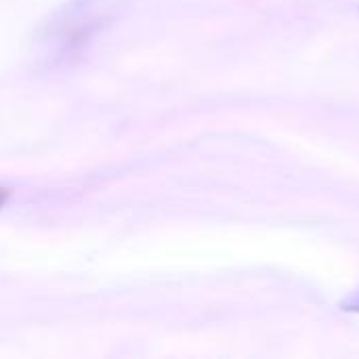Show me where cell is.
<instances>
[{
    "label": "cell",
    "instance_id": "obj_1",
    "mask_svg": "<svg viewBox=\"0 0 359 359\" xmlns=\"http://www.w3.org/2000/svg\"><path fill=\"white\" fill-rule=\"evenodd\" d=\"M109 0H74L65 4L44 27L40 44L48 61H65L84 50L93 36L107 23Z\"/></svg>",
    "mask_w": 359,
    "mask_h": 359
},
{
    "label": "cell",
    "instance_id": "obj_2",
    "mask_svg": "<svg viewBox=\"0 0 359 359\" xmlns=\"http://www.w3.org/2000/svg\"><path fill=\"white\" fill-rule=\"evenodd\" d=\"M347 307H349L351 311H359V297H358V299H353V301H351V303H349Z\"/></svg>",
    "mask_w": 359,
    "mask_h": 359
},
{
    "label": "cell",
    "instance_id": "obj_3",
    "mask_svg": "<svg viewBox=\"0 0 359 359\" xmlns=\"http://www.w3.org/2000/svg\"><path fill=\"white\" fill-rule=\"evenodd\" d=\"M6 198H8V191H4V189H0V206L6 202Z\"/></svg>",
    "mask_w": 359,
    "mask_h": 359
}]
</instances>
